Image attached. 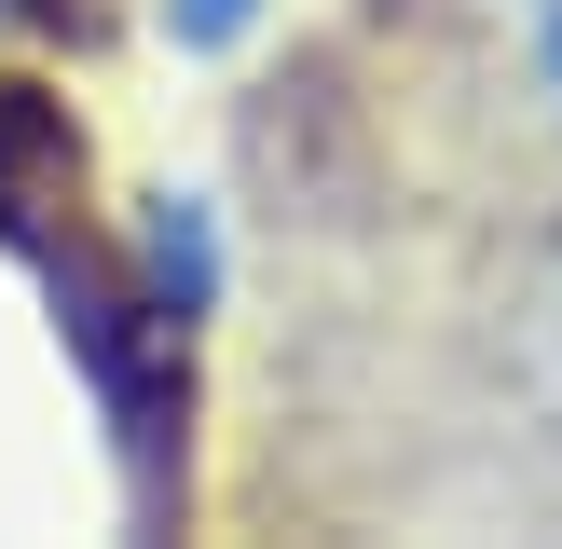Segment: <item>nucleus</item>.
Instances as JSON below:
<instances>
[{
  "label": "nucleus",
  "mask_w": 562,
  "mask_h": 549,
  "mask_svg": "<svg viewBox=\"0 0 562 549\" xmlns=\"http://www.w3.org/2000/svg\"><path fill=\"white\" fill-rule=\"evenodd\" d=\"M247 27H261V0H165V42L179 55H234Z\"/></svg>",
  "instance_id": "f03ea898"
},
{
  "label": "nucleus",
  "mask_w": 562,
  "mask_h": 549,
  "mask_svg": "<svg viewBox=\"0 0 562 549\" xmlns=\"http://www.w3.org/2000/svg\"><path fill=\"white\" fill-rule=\"evenodd\" d=\"M206 302H220V220L192 206V192H165V206H151V316L192 329Z\"/></svg>",
  "instance_id": "f257e3e1"
},
{
  "label": "nucleus",
  "mask_w": 562,
  "mask_h": 549,
  "mask_svg": "<svg viewBox=\"0 0 562 549\" xmlns=\"http://www.w3.org/2000/svg\"><path fill=\"white\" fill-rule=\"evenodd\" d=\"M521 14H549V0H521Z\"/></svg>",
  "instance_id": "20e7f679"
},
{
  "label": "nucleus",
  "mask_w": 562,
  "mask_h": 549,
  "mask_svg": "<svg viewBox=\"0 0 562 549\" xmlns=\"http://www.w3.org/2000/svg\"><path fill=\"white\" fill-rule=\"evenodd\" d=\"M536 399H549V426H562V274L536 289Z\"/></svg>",
  "instance_id": "7ed1b4c3"
}]
</instances>
